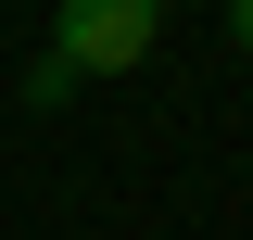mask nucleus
Here are the masks:
<instances>
[{"instance_id": "f03ea898", "label": "nucleus", "mask_w": 253, "mask_h": 240, "mask_svg": "<svg viewBox=\"0 0 253 240\" xmlns=\"http://www.w3.org/2000/svg\"><path fill=\"white\" fill-rule=\"evenodd\" d=\"M228 38H241V51H253V0H228Z\"/></svg>"}, {"instance_id": "f257e3e1", "label": "nucleus", "mask_w": 253, "mask_h": 240, "mask_svg": "<svg viewBox=\"0 0 253 240\" xmlns=\"http://www.w3.org/2000/svg\"><path fill=\"white\" fill-rule=\"evenodd\" d=\"M152 38H165L152 0H63L51 13V63L63 76H126V63H152Z\"/></svg>"}]
</instances>
